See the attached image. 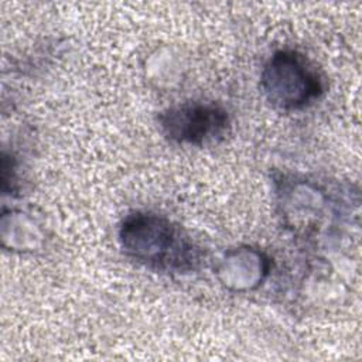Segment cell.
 I'll use <instances>...</instances> for the list:
<instances>
[{
  "label": "cell",
  "mask_w": 362,
  "mask_h": 362,
  "mask_svg": "<svg viewBox=\"0 0 362 362\" xmlns=\"http://www.w3.org/2000/svg\"><path fill=\"white\" fill-rule=\"evenodd\" d=\"M123 249L137 262L157 270L187 272L198 262V249L168 219L134 212L120 225Z\"/></svg>",
  "instance_id": "cell-1"
},
{
  "label": "cell",
  "mask_w": 362,
  "mask_h": 362,
  "mask_svg": "<svg viewBox=\"0 0 362 362\" xmlns=\"http://www.w3.org/2000/svg\"><path fill=\"white\" fill-rule=\"evenodd\" d=\"M262 89L267 100L281 110H297L311 105L324 93V78L303 54L277 51L264 65Z\"/></svg>",
  "instance_id": "cell-2"
},
{
  "label": "cell",
  "mask_w": 362,
  "mask_h": 362,
  "mask_svg": "<svg viewBox=\"0 0 362 362\" xmlns=\"http://www.w3.org/2000/svg\"><path fill=\"white\" fill-rule=\"evenodd\" d=\"M167 139L180 144L202 146L222 139L229 129L228 112L212 102H187L158 115Z\"/></svg>",
  "instance_id": "cell-3"
}]
</instances>
